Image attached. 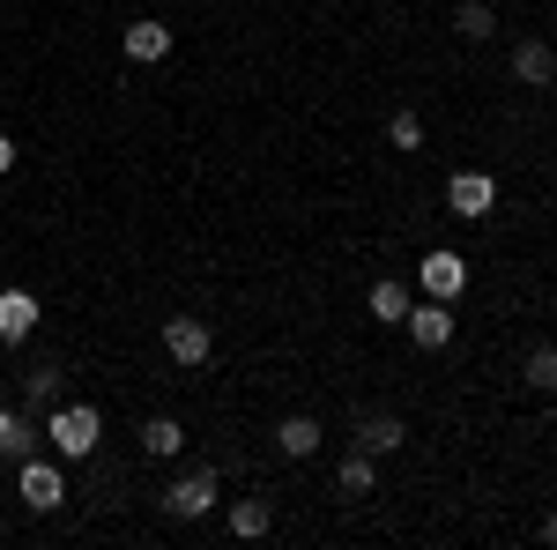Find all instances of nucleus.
I'll use <instances>...</instances> for the list:
<instances>
[{"mask_svg": "<svg viewBox=\"0 0 557 550\" xmlns=\"http://www.w3.org/2000/svg\"><path fill=\"white\" fill-rule=\"evenodd\" d=\"M268 528H275V506L268 499H231V536L238 543H260Z\"/></svg>", "mask_w": 557, "mask_h": 550, "instance_id": "15", "label": "nucleus"}, {"mask_svg": "<svg viewBox=\"0 0 557 550\" xmlns=\"http://www.w3.org/2000/svg\"><path fill=\"white\" fill-rule=\"evenodd\" d=\"M386 142H394L401 157H417V149H424V120H417V112H394V120H386Z\"/></svg>", "mask_w": 557, "mask_h": 550, "instance_id": "21", "label": "nucleus"}, {"mask_svg": "<svg viewBox=\"0 0 557 550\" xmlns=\"http://www.w3.org/2000/svg\"><path fill=\"white\" fill-rule=\"evenodd\" d=\"M45 439H52L60 462H89L97 439H104V417H97L89 402H52V410H45Z\"/></svg>", "mask_w": 557, "mask_h": 550, "instance_id": "1", "label": "nucleus"}, {"mask_svg": "<svg viewBox=\"0 0 557 550\" xmlns=\"http://www.w3.org/2000/svg\"><path fill=\"white\" fill-rule=\"evenodd\" d=\"M8 171H15V142L0 134V179H8Z\"/></svg>", "mask_w": 557, "mask_h": 550, "instance_id": "22", "label": "nucleus"}, {"mask_svg": "<svg viewBox=\"0 0 557 550\" xmlns=\"http://www.w3.org/2000/svg\"><path fill=\"white\" fill-rule=\"evenodd\" d=\"M401 328L417 335V350H446V342H454V305H446V297H424V305H409Z\"/></svg>", "mask_w": 557, "mask_h": 550, "instance_id": "8", "label": "nucleus"}, {"mask_svg": "<svg viewBox=\"0 0 557 550\" xmlns=\"http://www.w3.org/2000/svg\"><path fill=\"white\" fill-rule=\"evenodd\" d=\"M38 454V424H30V410H0V462H30Z\"/></svg>", "mask_w": 557, "mask_h": 550, "instance_id": "11", "label": "nucleus"}, {"mask_svg": "<svg viewBox=\"0 0 557 550\" xmlns=\"http://www.w3.org/2000/svg\"><path fill=\"white\" fill-rule=\"evenodd\" d=\"M178 447H186L178 417H149L141 424V454H149V462H178Z\"/></svg>", "mask_w": 557, "mask_h": 550, "instance_id": "16", "label": "nucleus"}, {"mask_svg": "<svg viewBox=\"0 0 557 550\" xmlns=\"http://www.w3.org/2000/svg\"><path fill=\"white\" fill-rule=\"evenodd\" d=\"M52 402H60V365H38V372L23 380V410L38 417V410H52Z\"/></svg>", "mask_w": 557, "mask_h": 550, "instance_id": "18", "label": "nucleus"}, {"mask_svg": "<svg viewBox=\"0 0 557 550\" xmlns=\"http://www.w3.org/2000/svg\"><path fill=\"white\" fill-rule=\"evenodd\" d=\"M446 209L483 223V216L498 209V179H491V171H454V179H446Z\"/></svg>", "mask_w": 557, "mask_h": 550, "instance_id": "4", "label": "nucleus"}, {"mask_svg": "<svg viewBox=\"0 0 557 550\" xmlns=\"http://www.w3.org/2000/svg\"><path fill=\"white\" fill-rule=\"evenodd\" d=\"M164 350H172V365H209L215 357V328L194 320V313H178V320H164Z\"/></svg>", "mask_w": 557, "mask_h": 550, "instance_id": "6", "label": "nucleus"}, {"mask_svg": "<svg viewBox=\"0 0 557 550\" xmlns=\"http://www.w3.org/2000/svg\"><path fill=\"white\" fill-rule=\"evenodd\" d=\"M543 543H557V506H550V521H543Z\"/></svg>", "mask_w": 557, "mask_h": 550, "instance_id": "23", "label": "nucleus"}, {"mask_svg": "<svg viewBox=\"0 0 557 550\" xmlns=\"http://www.w3.org/2000/svg\"><path fill=\"white\" fill-rule=\"evenodd\" d=\"M215 499H223L215 491V468H186L172 491H164V513L172 521H201V513H215Z\"/></svg>", "mask_w": 557, "mask_h": 550, "instance_id": "3", "label": "nucleus"}, {"mask_svg": "<svg viewBox=\"0 0 557 550\" xmlns=\"http://www.w3.org/2000/svg\"><path fill=\"white\" fill-rule=\"evenodd\" d=\"M335 476H343V491H349V499H364V491L380 484V454H364V447H349V462L335 468Z\"/></svg>", "mask_w": 557, "mask_h": 550, "instance_id": "17", "label": "nucleus"}, {"mask_svg": "<svg viewBox=\"0 0 557 550\" xmlns=\"http://www.w3.org/2000/svg\"><path fill=\"white\" fill-rule=\"evenodd\" d=\"M528 387L535 394H557V342H535L528 350Z\"/></svg>", "mask_w": 557, "mask_h": 550, "instance_id": "19", "label": "nucleus"}, {"mask_svg": "<svg viewBox=\"0 0 557 550\" xmlns=\"http://www.w3.org/2000/svg\"><path fill=\"white\" fill-rule=\"evenodd\" d=\"M401 439H409V424L394 417V410H380V417H364V424H357V447H364V454H394Z\"/></svg>", "mask_w": 557, "mask_h": 550, "instance_id": "14", "label": "nucleus"}, {"mask_svg": "<svg viewBox=\"0 0 557 550\" xmlns=\"http://www.w3.org/2000/svg\"><path fill=\"white\" fill-rule=\"evenodd\" d=\"M454 30H461V38H469V45H483V38H491V30H498V15H491L483 0H461V15H454Z\"/></svg>", "mask_w": 557, "mask_h": 550, "instance_id": "20", "label": "nucleus"}, {"mask_svg": "<svg viewBox=\"0 0 557 550\" xmlns=\"http://www.w3.org/2000/svg\"><path fill=\"white\" fill-rule=\"evenodd\" d=\"M120 52H127L134 68H157V60L172 52V23H157V15H141V23H127V30H120Z\"/></svg>", "mask_w": 557, "mask_h": 550, "instance_id": "7", "label": "nucleus"}, {"mask_svg": "<svg viewBox=\"0 0 557 550\" xmlns=\"http://www.w3.org/2000/svg\"><path fill=\"white\" fill-rule=\"evenodd\" d=\"M513 83H528V89H550V83H557L550 38H520V45H513Z\"/></svg>", "mask_w": 557, "mask_h": 550, "instance_id": "10", "label": "nucleus"}, {"mask_svg": "<svg viewBox=\"0 0 557 550\" xmlns=\"http://www.w3.org/2000/svg\"><path fill=\"white\" fill-rule=\"evenodd\" d=\"M417 283H424V297H446V305H454V297L469 291V260L454 254V246H438V254L417 260Z\"/></svg>", "mask_w": 557, "mask_h": 550, "instance_id": "5", "label": "nucleus"}, {"mask_svg": "<svg viewBox=\"0 0 557 550\" xmlns=\"http://www.w3.org/2000/svg\"><path fill=\"white\" fill-rule=\"evenodd\" d=\"M320 439H327L320 417H283V424H275V447H283L290 462H312V454H320Z\"/></svg>", "mask_w": 557, "mask_h": 550, "instance_id": "13", "label": "nucleus"}, {"mask_svg": "<svg viewBox=\"0 0 557 550\" xmlns=\"http://www.w3.org/2000/svg\"><path fill=\"white\" fill-rule=\"evenodd\" d=\"M409 305H417V291H409V283H394V276H380V283H372V297H364V313H372V320H386V328H401V320H409Z\"/></svg>", "mask_w": 557, "mask_h": 550, "instance_id": "12", "label": "nucleus"}, {"mask_svg": "<svg viewBox=\"0 0 557 550\" xmlns=\"http://www.w3.org/2000/svg\"><path fill=\"white\" fill-rule=\"evenodd\" d=\"M38 335V297L30 291H0V350H23Z\"/></svg>", "mask_w": 557, "mask_h": 550, "instance_id": "9", "label": "nucleus"}, {"mask_svg": "<svg viewBox=\"0 0 557 550\" xmlns=\"http://www.w3.org/2000/svg\"><path fill=\"white\" fill-rule=\"evenodd\" d=\"M15 499H23L30 513H60L67 506V476H60V462H38V454L15 462Z\"/></svg>", "mask_w": 557, "mask_h": 550, "instance_id": "2", "label": "nucleus"}]
</instances>
